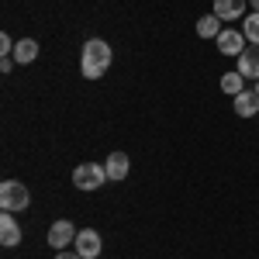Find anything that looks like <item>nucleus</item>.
Returning <instances> with one entry per match:
<instances>
[{
	"label": "nucleus",
	"mask_w": 259,
	"mask_h": 259,
	"mask_svg": "<svg viewBox=\"0 0 259 259\" xmlns=\"http://www.w3.org/2000/svg\"><path fill=\"white\" fill-rule=\"evenodd\" d=\"M111 59H114V52H111V45L104 38H90L83 45V56H80V73L87 80H100L107 69H111Z\"/></svg>",
	"instance_id": "nucleus-1"
},
{
	"label": "nucleus",
	"mask_w": 259,
	"mask_h": 259,
	"mask_svg": "<svg viewBox=\"0 0 259 259\" xmlns=\"http://www.w3.org/2000/svg\"><path fill=\"white\" fill-rule=\"evenodd\" d=\"M28 204H31V194H28V187L21 180H4L0 183V207L4 211L14 214V211H24Z\"/></svg>",
	"instance_id": "nucleus-2"
},
{
	"label": "nucleus",
	"mask_w": 259,
	"mask_h": 259,
	"mask_svg": "<svg viewBox=\"0 0 259 259\" xmlns=\"http://www.w3.org/2000/svg\"><path fill=\"white\" fill-rule=\"evenodd\" d=\"M104 180H107V166H100V162H83L73 169L76 190H97V187H104Z\"/></svg>",
	"instance_id": "nucleus-3"
},
{
	"label": "nucleus",
	"mask_w": 259,
	"mask_h": 259,
	"mask_svg": "<svg viewBox=\"0 0 259 259\" xmlns=\"http://www.w3.org/2000/svg\"><path fill=\"white\" fill-rule=\"evenodd\" d=\"M214 41H218V49L225 52V56H242V52H245V45H249V38H245L242 31H235V28H225Z\"/></svg>",
	"instance_id": "nucleus-4"
},
{
	"label": "nucleus",
	"mask_w": 259,
	"mask_h": 259,
	"mask_svg": "<svg viewBox=\"0 0 259 259\" xmlns=\"http://www.w3.org/2000/svg\"><path fill=\"white\" fill-rule=\"evenodd\" d=\"M76 235H80V232L73 228V221H56V225L49 228V245L62 252V249H66L69 242H76Z\"/></svg>",
	"instance_id": "nucleus-5"
},
{
	"label": "nucleus",
	"mask_w": 259,
	"mask_h": 259,
	"mask_svg": "<svg viewBox=\"0 0 259 259\" xmlns=\"http://www.w3.org/2000/svg\"><path fill=\"white\" fill-rule=\"evenodd\" d=\"M76 252L83 259H97L100 256V235L94 228H83L80 235H76Z\"/></svg>",
	"instance_id": "nucleus-6"
},
{
	"label": "nucleus",
	"mask_w": 259,
	"mask_h": 259,
	"mask_svg": "<svg viewBox=\"0 0 259 259\" xmlns=\"http://www.w3.org/2000/svg\"><path fill=\"white\" fill-rule=\"evenodd\" d=\"M239 73L245 80H259V45H245V52L239 56Z\"/></svg>",
	"instance_id": "nucleus-7"
},
{
	"label": "nucleus",
	"mask_w": 259,
	"mask_h": 259,
	"mask_svg": "<svg viewBox=\"0 0 259 259\" xmlns=\"http://www.w3.org/2000/svg\"><path fill=\"white\" fill-rule=\"evenodd\" d=\"M214 14L221 21H239L245 18V0H214Z\"/></svg>",
	"instance_id": "nucleus-8"
},
{
	"label": "nucleus",
	"mask_w": 259,
	"mask_h": 259,
	"mask_svg": "<svg viewBox=\"0 0 259 259\" xmlns=\"http://www.w3.org/2000/svg\"><path fill=\"white\" fill-rule=\"evenodd\" d=\"M232 107H235V114H239V118H252V114L259 111V94H256V90H242Z\"/></svg>",
	"instance_id": "nucleus-9"
},
{
	"label": "nucleus",
	"mask_w": 259,
	"mask_h": 259,
	"mask_svg": "<svg viewBox=\"0 0 259 259\" xmlns=\"http://www.w3.org/2000/svg\"><path fill=\"white\" fill-rule=\"evenodd\" d=\"M0 242H4V245H18V242H21V225L14 221L11 211L0 214Z\"/></svg>",
	"instance_id": "nucleus-10"
},
{
	"label": "nucleus",
	"mask_w": 259,
	"mask_h": 259,
	"mask_svg": "<svg viewBox=\"0 0 259 259\" xmlns=\"http://www.w3.org/2000/svg\"><path fill=\"white\" fill-rule=\"evenodd\" d=\"M38 59V41L35 38H21L18 45H14V62L18 66H28V62Z\"/></svg>",
	"instance_id": "nucleus-11"
},
{
	"label": "nucleus",
	"mask_w": 259,
	"mask_h": 259,
	"mask_svg": "<svg viewBox=\"0 0 259 259\" xmlns=\"http://www.w3.org/2000/svg\"><path fill=\"white\" fill-rule=\"evenodd\" d=\"M104 166H107V180H124L128 177V156H124V152H111Z\"/></svg>",
	"instance_id": "nucleus-12"
},
{
	"label": "nucleus",
	"mask_w": 259,
	"mask_h": 259,
	"mask_svg": "<svg viewBox=\"0 0 259 259\" xmlns=\"http://www.w3.org/2000/svg\"><path fill=\"white\" fill-rule=\"evenodd\" d=\"M221 31H225V28H221L218 14H204V18L197 21V35H200V38H218Z\"/></svg>",
	"instance_id": "nucleus-13"
},
{
	"label": "nucleus",
	"mask_w": 259,
	"mask_h": 259,
	"mask_svg": "<svg viewBox=\"0 0 259 259\" xmlns=\"http://www.w3.org/2000/svg\"><path fill=\"white\" fill-rule=\"evenodd\" d=\"M242 35L249 38V45H259V11L242 18Z\"/></svg>",
	"instance_id": "nucleus-14"
},
{
	"label": "nucleus",
	"mask_w": 259,
	"mask_h": 259,
	"mask_svg": "<svg viewBox=\"0 0 259 259\" xmlns=\"http://www.w3.org/2000/svg\"><path fill=\"white\" fill-rule=\"evenodd\" d=\"M242 83H245V76H242L239 69H235V73H225V76H221V90H225V94H232V97H239L242 90H245Z\"/></svg>",
	"instance_id": "nucleus-15"
},
{
	"label": "nucleus",
	"mask_w": 259,
	"mask_h": 259,
	"mask_svg": "<svg viewBox=\"0 0 259 259\" xmlns=\"http://www.w3.org/2000/svg\"><path fill=\"white\" fill-rule=\"evenodd\" d=\"M11 66H14V59H11V56H4V59H0V69H4V73H11Z\"/></svg>",
	"instance_id": "nucleus-16"
},
{
	"label": "nucleus",
	"mask_w": 259,
	"mask_h": 259,
	"mask_svg": "<svg viewBox=\"0 0 259 259\" xmlns=\"http://www.w3.org/2000/svg\"><path fill=\"white\" fill-rule=\"evenodd\" d=\"M56 259H83V256H80V252H59Z\"/></svg>",
	"instance_id": "nucleus-17"
},
{
	"label": "nucleus",
	"mask_w": 259,
	"mask_h": 259,
	"mask_svg": "<svg viewBox=\"0 0 259 259\" xmlns=\"http://www.w3.org/2000/svg\"><path fill=\"white\" fill-rule=\"evenodd\" d=\"M249 7H252V11H259V0H249Z\"/></svg>",
	"instance_id": "nucleus-18"
},
{
	"label": "nucleus",
	"mask_w": 259,
	"mask_h": 259,
	"mask_svg": "<svg viewBox=\"0 0 259 259\" xmlns=\"http://www.w3.org/2000/svg\"><path fill=\"white\" fill-rule=\"evenodd\" d=\"M256 94H259V80H256Z\"/></svg>",
	"instance_id": "nucleus-19"
}]
</instances>
